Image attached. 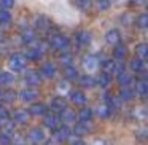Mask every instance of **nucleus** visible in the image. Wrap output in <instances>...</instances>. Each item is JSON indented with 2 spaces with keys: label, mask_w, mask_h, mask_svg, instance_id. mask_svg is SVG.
<instances>
[{
  "label": "nucleus",
  "mask_w": 148,
  "mask_h": 145,
  "mask_svg": "<svg viewBox=\"0 0 148 145\" xmlns=\"http://www.w3.org/2000/svg\"><path fill=\"white\" fill-rule=\"evenodd\" d=\"M96 145H107V144H105V142H97Z\"/></svg>",
  "instance_id": "nucleus-48"
},
{
  "label": "nucleus",
  "mask_w": 148,
  "mask_h": 145,
  "mask_svg": "<svg viewBox=\"0 0 148 145\" xmlns=\"http://www.w3.org/2000/svg\"><path fill=\"white\" fill-rule=\"evenodd\" d=\"M21 40H23V43L29 45V43H32L34 40H35V32H34L32 29H26V30H23V34H21Z\"/></svg>",
  "instance_id": "nucleus-26"
},
{
  "label": "nucleus",
  "mask_w": 148,
  "mask_h": 145,
  "mask_svg": "<svg viewBox=\"0 0 148 145\" xmlns=\"http://www.w3.org/2000/svg\"><path fill=\"white\" fill-rule=\"evenodd\" d=\"M11 21V14L8 10H0V26H7Z\"/></svg>",
  "instance_id": "nucleus-35"
},
{
  "label": "nucleus",
  "mask_w": 148,
  "mask_h": 145,
  "mask_svg": "<svg viewBox=\"0 0 148 145\" xmlns=\"http://www.w3.org/2000/svg\"><path fill=\"white\" fill-rule=\"evenodd\" d=\"M131 69L134 72H142L143 70V59H140V58H134L131 61Z\"/></svg>",
  "instance_id": "nucleus-34"
},
{
  "label": "nucleus",
  "mask_w": 148,
  "mask_h": 145,
  "mask_svg": "<svg viewBox=\"0 0 148 145\" xmlns=\"http://www.w3.org/2000/svg\"><path fill=\"white\" fill-rule=\"evenodd\" d=\"M40 74H42L43 77H46V78H53L56 74H58V69H56L54 64H51V62H46V64L42 65V69H40Z\"/></svg>",
  "instance_id": "nucleus-11"
},
{
  "label": "nucleus",
  "mask_w": 148,
  "mask_h": 145,
  "mask_svg": "<svg viewBox=\"0 0 148 145\" xmlns=\"http://www.w3.org/2000/svg\"><path fill=\"white\" fill-rule=\"evenodd\" d=\"M143 81H147V83H148V72L145 74V80H143Z\"/></svg>",
  "instance_id": "nucleus-46"
},
{
  "label": "nucleus",
  "mask_w": 148,
  "mask_h": 145,
  "mask_svg": "<svg viewBox=\"0 0 148 145\" xmlns=\"http://www.w3.org/2000/svg\"><path fill=\"white\" fill-rule=\"evenodd\" d=\"M135 93L138 94V96H147L148 94V83L147 81H138L137 85H135Z\"/></svg>",
  "instance_id": "nucleus-33"
},
{
  "label": "nucleus",
  "mask_w": 148,
  "mask_h": 145,
  "mask_svg": "<svg viewBox=\"0 0 148 145\" xmlns=\"http://www.w3.org/2000/svg\"><path fill=\"white\" fill-rule=\"evenodd\" d=\"M123 72H124V61H123V59H113V70H112V74L119 75V74H123Z\"/></svg>",
  "instance_id": "nucleus-32"
},
{
  "label": "nucleus",
  "mask_w": 148,
  "mask_h": 145,
  "mask_svg": "<svg viewBox=\"0 0 148 145\" xmlns=\"http://www.w3.org/2000/svg\"><path fill=\"white\" fill-rule=\"evenodd\" d=\"M0 97H2L3 102H13V100H16L18 94L14 93L13 89H7V91H2V93H0Z\"/></svg>",
  "instance_id": "nucleus-27"
},
{
  "label": "nucleus",
  "mask_w": 148,
  "mask_h": 145,
  "mask_svg": "<svg viewBox=\"0 0 148 145\" xmlns=\"http://www.w3.org/2000/svg\"><path fill=\"white\" fill-rule=\"evenodd\" d=\"M70 100L73 104H77V105H83V104H86V96L80 89H72L70 91Z\"/></svg>",
  "instance_id": "nucleus-10"
},
{
  "label": "nucleus",
  "mask_w": 148,
  "mask_h": 145,
  "mask_svg": "<svg viewBox=\"0 0 148 145\" xmlns=\"http://www.w3.org/2000/svg\"><path fill=\"white\" fill-rule=\"evenodd\" d=\"M43 124H45L48 129L56 131L58 128H61V118H59L58 115H54V113H46L45 120H43Z\"/></svg>",
  "instance_id": "nucleus-4"
},
{
  "label": "nucleus",
  "mask_w": 148,
  "mask_h": 145,
  "mask_svg": "<svg viewBox=\"0 0 148 145\" xmlns=\"http://www.w3.org/2000/svg\"><path fill=\"white\" fill-rule=\"evenodd\" d=\"M145 61H148V53H147V56H145Z\"/></svg>",
  "instance_id": "nucleus-49"
},
{
  "label": "nucleus",
  "mask_w": 148,
  "mask_h": 145,
  "mask_svg": "<svg viewBox=\"0 0 148 145\" xmlns=\"http://www.w3.org/2000/svg\"><path fill=\"white\" fill-rule=\"evenodd\" d=\"M147 53H148V45L147 43H138V45H135V54H137V58L145 59Z\"/></svg>",
  "instance_id": "nucleus-31"
},
{
  "label": "nucleus",
  "mask_w": 148,
  "mask_h": 145,
  "mask_svg": "<svg viewBox=\"0 0 148 145\" xmlns=\"http://www.w3.org/2000/svg\"><path fill=\"white\" fill-rule=\"evenodd\" d=\"M5 120H10V112L7 110V107L0 105V123L5 121Z\"/></svg>",
  "instance_id": "nucleus-41"
},
{
  "label": "nucleus",
  "mask_w": 148,
  "mask_h": 145,
  "mask_svg": "<svg viewBox=\"0 0 148 145\" xmlns=\"http://www.w3.org/2000/svg\"><path fill=\"white\" fill-rule=\"evenodd\" d=\"M92 115H94V112L91 109H81L78 112V118H80L81 123H89L92 120Z\"/></svg>",
  "instance_id": "nucleus-24"
},
{
  "label": "nucleus",
  "mask_w": 148,
  "mask_h": 145,
  "mask_svg": "<svg viewBox=\"0 0 148 145\" xmlns=\"http://www.w3.org/2000/svg\"><path fill=\"white\" fill-rule=\"evenodd\" d=\"M96 81H97V83H99L102 88H107L110 83H112V75L107 74V72H102V74L99 75V78H97Z\"/></svg>",
  "instance_id": "nucleus-28"
},
{
  "label": "nucleus",
  "mask_w": 148,
  "mask_h": 145,
  "mask_svg": "<svg viewBox=\"0 0 148 145\" xmlns=\"http://www.w3.org/2000/svg\"><path fill=\"white\" fill-rule=\"evenodd\" d=\"M45 145H51V142H48V144H45Z\"/></svg>",
  "instance_id": "nucleus-50"
},
{
  "label": "nucleus",
  "mask_w": 148,
  "mask_h": 145,
  "mask_svg": "<svg viewBox=\"0 0 148 145\" xmlns=\"http://www.w3.org/2000/svg\"><path fill=\"white\" fill-rule=\"evenodd\" d=\"M29 112L27 110H16L13 115V121L16 123V124H26L27 121H29Z\"/></svg>",
  "instance_id": "nucleus-13"
},
{
  "label": "nucleus",
  "mask_w": 148,
  "mask_h": 145,
  "mask_svg": "<svg viewBox=\"0 0 148 145\" xmlns=\"http://www.w3.org/2000/svg\"><path fill=\"white\" fill-rule=\"evenodd\" d=\"M105 40H107L108 45L115 46V45H118V43L121 42V37H119V32L116 29H112V30H108V32L105 34Z\"/></svg>",
  "instance_id": "nucleus-14"
},
{
  "label": "nucleus",
  "mask_w": 148,
  "mask_h": 145,
  "mask_svg": "<svg viewBox=\"0 0 148 145\" xmlns=\"http://www.w3.org/2000/svg\"><path fill=\"white\" fill-rule=\"evenodd\" d=\"M97 65H99V61H97L94 56H86L84 58V61H83V67H84V70L86 72H94L97 69Z\"/></svg>",
  "instance_id": "nucleus-15"
},
{
  "label": "nucleus",
  "mask_w": 148,
  "mask_h": 145,
  "mask_svg": "<svg viewBox=\"0 0 148 145\" xmlns=\"http://www.w3.org/2000/svg\"><path fill=\"white\" fill-rule=\"evenodd\" d=\"M14 7V0H0V10H10Z\"/></svg>",
  "instance_id": "nucleus-40"
},
{
  "label": "nucleus",
  "mask_w": 148,
  "mask_h": 145,
  "mask_svg": "<svg viewBox=\"0 0 148 145\" xmlns=\"http://www.w3.org/2000/svg\"><path fill=\"white\" fill-rule=\"evenodd\" d=\"M0 128H2V134L13 135L14 134V128H16V123H14L13 120H5V121L0 123Z\"/></svg>",
  "instance_id": "nucleus-17"
},
{
  "label": "nucleus",
  "mask_w": 148,
  "mask_h": 145,
  "mask_svg": "<svg viewBox=\"0 0 148 145\" xmlns=\"http://www.w3.org/2000/svg\"><path fill=\"white\" fill-rule=\"evenodd\" d=\"M24 80H26V83L29 85V86H38L42 78H40L38 72L30 70V72H26V74H24Z\"/></svg>",
  "instance_id": "nucleus-8"
},
{
  "label": "nucleus",
  "mask_w": 148,
  "mask_h": 145,
  "mask_svg": "<svg viewBox=\"0 0 148 145\" xmlns=\"http://www.w3.org/2000/svg\"><path fill=\"white\" fill-rule=\"evenodd\" d=\"M27 139H29V142L38 145V144H43V142H45L46 135H45V131H43L42 128H32L27 132Z\"/></svg>",
  "instance_id": "nucleus-3"
},
{
  "label": "nucleus",
  "mask_w": 148,
  "mask_h": 145,
  "mask_svg": "<svg viewBox=\"0 0 148 145\" xmlns=\"http://www.w3.org/2000/svg\"><path fill=\"white\" fill-rule=\"evenodd\" d=\"M67 109V102H65L64 97H53L51 99V110H54V112H64V110Z\"/></svg>",
  "instance_id": "nucleus-12"
},
{
  "label": "nucleus",
  "mask_w": 148,
  "mask_h": 145,
  "mask_svg": "<svg viewBox=\"0 0 148 145\" xmlns=\"http://www.w3.org/2000/svg\"><path fill=\"white\" fill-rule=\"evenodd\" d=\"M88 126L84 124V123H78V124H75V134H77V137H81V135H84V134H88Z\"/></svg>",
  "instance_id": "nucleus-36"
},
{
  "label": "nucleus",
  "mask_w": 148,
  "mask_h": 145,
  "mask_svg": "<svg viewBox=\"0 0 148 145\" xmlns=\"http://www.w3.org/2000/svg\"><path fill=\"white\" fill-rule=\"evenodd\" d=\"M3 38H5V37H3V34H2V32H0V43H2V42H3Z\"/></svg>",
  "instance_id": "nucleus-45"
},
{
  "label": "nucleus",
  "mask_w": 148,
  "mask_h": 145,
  "mask_svg": "<svg viewBox=\"0 0 148 145\" xmlns=\"http://www.w3.org/2000/svg\"><path fill=\"white\" fill-rule=\"evenodd\" d=\"M75 3H77L78 8H81V10H86V8L91 7V0H75Z\"/></svg>",
  "instance_id": "nucleus-42"
},
{
  "label": "nucleus",
  "mask_w": 148,
  "mask_h": 145,
  "mask_svg": "<svg viewBox=\"0 0 148 145\" xmlns=\"http://www.w3.org/2000/svg\"><path fill=\"white\" fill-rule=\"evenodd\" d=\"M13 81H14L13 74H10V72H0V85L2 86H10V85H13Z\"/></svg>",
  "instance_id": "nucleus-25"
},
{
  "label": "nucleus",
  "mask_w": 148,
  "mask_h": 145,
  "mask_svg": "<svg viewBox=\"0 0 148 145\" xmlns=\"http://www.w3.org/2000/svg\"><path fill=\"white\" fill-rule=\"evenodd\" d=\"M72 135V131L69 126H61L54 131V140L56 142H65L69 140V137Z\"/></svg>",
  "instance_id": "nucleus-6"
},
{
  "label": "nucleus",
  "mask_w": 148,
  "mask_h": 145,
  "mask_svg": "<svg viewBox=\"0 0 148 145\" xmlns=\"http://www.w3.org/2000/svg\"><path fill=\"white\" fill-rule=\"evenodd\" d=\"M8 65H10V69L13 72H21L26 69L27 65V59L24 54H21V53H14V54L10 56V59H8Z\"/></svg>",
  "instance_id": "nucleus-2"
},
{
  "label": "nucleus",
  "mask_w": 148,
  "mask_h": 145,
  "mask_svg": "<svg viewBox=\"0 0 148 145\" xmlns=\"http://www.w3.org/2000/svg\"><path fill=\"white\" fill-rule=\"evenodd\" d=\"M29 115L32 116H45L46 115V105L42 102H34L32 105L29 107Z\"/></svg>",
  "instance_id": "nucleus-7"
},
{
  "label": "nucleus",
  "mask_w": 148,
  "mask_h": 145,
  "mask_svg": "<svg viewBox=\"0 0 148 145\" xmlns=\"http://www.w3.org/2000/svg\"><path fill=\"white\" fill-rule=\"evenodd\" d=\"M137 26L140 29H148V14H140L137 18Z\"/></svg>",
  "instance_id": "nucleus-39"
},
{
  "label": "nucleus",
  "mask_w": 148,
  "mask_h": 145,
  "mask_svg": "<svg viewBox=\"0 0 148 145\" xmlns=\"http://www.w3.org/2000/svg\"><path fill=\"white\" fill-rule=\"evenodd\" d=\"M59 61H61V64L64 65V67H69V65H72V62H73V56L69 51H62V54H59Z\"/></svg>",
  "instance_id": "nucleus-29"
},
{
  "label": "nucleus",
  "mask_w": 148,
  "mask_h": 145,
  "mask_svg": "<svg viewBox=\"0 0 148 145\" xmlns=\"http://www.w3.org/2000/svg\"><path fill=\"white\" fill-rule=\"evenodd\" d=\"M131 2H134V3H140L142 0H131Z\"/></svg>",
  "instance_id": "nucleus-47"
},
{
  "label": "nucleus",
  "mask_w": 148,
  "mask_h": 145,
  "mask_svg": "<svg viewBox=\"0 0 148 145\" xmlns=\"http://www.w3.org/2000/svg\"><path fill=\"white\" fill-rule=\"evenodd\" d=\"M64 77H65V80L73 81V80H77V78H78V70L73 67V65L64 67Z\"/></svg>",
  "instance_id": "nucleus-23"
},
{
  "label": "nucleus",
  "mask_w": 148,
  "mask_h": 145,
  "mask_svg": "<svg viewBox=\"0 0 148 145\" xmlns=\"http://www.w3.org/2000/svg\"><path fill=\"white\" fill-rule=\"evenodd\" d=\"M75 43H77L80 48H83V46H89L91 34L88 32V30H78V32L75 34Z\"/></svg>",
  "instance_id": "nucleus-5"
},
{
  "label": "nucleus",
  "mask_w": 148,
  "mask_h": 145,
  "mask_svg": "<svg viewBox=\"0 0 148 145\" xmlns=\"http://www.w3.org/2000/svg\"><path fill=\"white\" fill-rule=\"evenodd\" d=\"M135 96V89L132 86H126L121 89V93H119V99L121 100H132Z\"/></svg>",
  "instance_id": "nucleus-21"
},
{
  "label": "nucleus",
  "mask_w": 148,
  "mask_h": 145,
  "mask_svg": "<svg viewBox=\"0 0 148 145\" xmlns=\"http://www.w3.org/2000/svg\"><path fill=\"white\" fill-rule=\"evenodd\" d=\"M19 97L24 102H34V100L38 97V93H37V89H34V88H26L24 91H21Z\"/></svg>",
  "instance_id": "nucleus-9"
},
{
  "label": "nucleus",
  "mask_w": 148,
  "mask_h": 145,
  "mask_svg": "<svg viewBox=\"0 0 148 145\" xmlns=\"http://www.w3.org/2000/svg\"><path fill=\"white\" fill-rule=\"evenodd\" d=\"M96 83L97 81L94 80L91 75H81V77H78V85H80L81 88H94Z\"/></svg>",
  "instance_id": "nucleus-18"
},
{
  "label": "nucleus",
  "mask_w": 148,
  "mask_h": 145,
  "mask_svg": "<svg viewBox=\"0 0 148 145\" xmlns=\"http://www.w3.org/2000/svg\"><path fill=\"white\" fill-rule=\"evenodd\" d=\"M75 120H77V115H75L73 110L65 109L64 112H61V121L64 123L65 126H67V124H72V123H75Z\"/></svg>",
  "instance_id": "nucleus-16"
},
{
  "label": "nucleus",
  "mask_w": 148,
  "mask_h": 145,
  "mask_svg": "<svg viewBox=\"0 0 148 145\" xmlns=\"http://www.w3.org/2000/svg\"><path fill=\"white\" fill-rule=\"evenodd\" d=\"M97 113H99L100 118H108V116L112 115V109H110L108 105H105V104H103V105H100L99 109H97Z\"/></svg>",
  "instance_id": "nucleus-37"
},
{
  "label": "nucleus",
  "mask_w": 148,
  "mask_h": 145,
  "mask_svg": "<svg viewBox=\"0 0 148 145\" xmlns=\"http://www.w3.org/2000/svg\"><path fill=\"white\" fill-rule=\"evenodd\" d=\"M118 83L121 85L123 88H126V86H132V85H134V78H132L129 74L123 72V74H119V75H118ZM132 88H134V86H132Z\"/></svg>",
  "instance_id": "nucleus-20"
},
{
  "label": "nucleus",
  "mask_w": 148,
  "mask_h": 145,
  "mask_svg": "<svg viewBox=\"0 0 148 145\" xmlns=\"http://www.w3.org/2000/svg\"><path fill=\"white\" fill-rule=\"evenodd\" d=\"M48 45L53 49H56V51H69V48H70L69 38L65 35H62V34H51Z\"/></svg>",
  "instance_id": "nucleus-1"
},
{
  "label": "nucleus",
  "mask_w": 148,
  "mask_h": 145,
  "mask_svg": "<svg viewBox=\"0 0 148 145\" xmlns=\"http://www.w3.org/2000/svg\"><path fill=\"white\" fill-rule=\"evenodd\" d=\"M126 58V46L118 43V45L113 46V59H123L124 61Z\"/></svg>",
  "instance_id": "nucleus-22"
},
{
  "label": "nucleus",
  "mask_w": 148,
  "mask_h": 145,
  "mask_svg": "<svg viewBox=\"0 0 148 145\" xmlns=\"http://www.w3.org/2000/svg\"><path fill=\"white\" fill-rule=\"evenodd\" d=\"M96 5H97V10L99 11H107L112 7V2H110V0H97Z\"/></svg>",
  "instance_id": "nucleus-38"
},
{
  "label": "nucleus",
  "mask_w": 148,
  "mask_h": 145,
  "mask_svg": "<svg viewBox=\"0 0 148 145\" xmlns=\"http://www.w3.org/2000/svg\"><path fill=\"white\" fill-rule=\"evenodd\" d=\"M11 142V137L8 134H0V144L2 145H8Z\"/></svg>",
  "instance_id": "nucleus-43"
},
{
  "label": "nucleus",
  "mask_w": 148,
  "mask_h": 145,
  "mask_svg": "<svg viewBox=\"0 0 148 145\" xmlns=\"http://www.w3.org/2000/svg\"><path fill=\"white\" fill-rule=\"evenodd\" d=\"M35 27L37 29H42V30H46V29H49V21L45 16H37L35 18Z\"/></svg>",
  "instance_id": "nucleus-30"
},
{
  "label": "nucleus",
  "mask_w": 148,
  "mask_h": 145,
  "mask_svg": "<svg viewBox=\"0 0 148 145\" xmlns=\"http://www.w3.org/2000/svg\"><path fill=\"white\" fill-rule=\"evenodd\" d=\"M24 56H26L27 61H38V59L43 56V53L38 49V46H35V48H29V49H27Z\"/></svg>",
  "instance_id": "nucleus-19"
},
{
  "label": "nucleus",
  "mask_w": 148,
  "mask_h": 145,
  "mask_svg": "<svg viewBox=\"0 0 148 145\" xmlns=\"http://www.w3.org/2000/svg\"><path fill=\"white\" fill-rule=\"evenodd\" d=\"M13 145H18V144H13Z\"/></svg>",
  "instance_id": "nucleus-51"
},
{
  "label": "nucleus",
  "mask_w": 148,
  "mask_h": 145,
  "mask_svg": "<svg viewBox=\"0 0 148 145\" xmlns=\"http://www.w3.org/2000/svg\"><path fill=\"white\" fill-rule=\"evenodd\" d=\"M70 145H86V144H84V142L83 140H80V139H78V140H75V142H72V144Z\"/></svg>",
  "instance_id": "nucleus-44"
}]
</instances>
